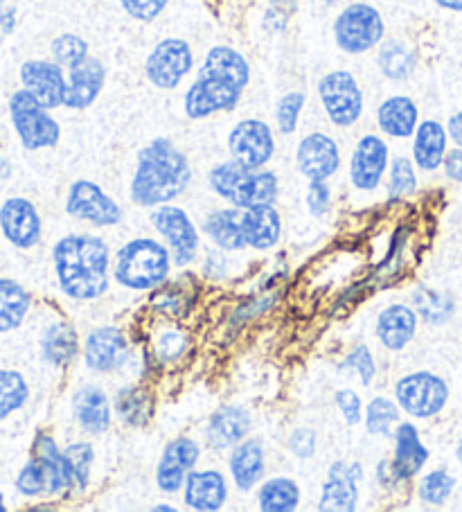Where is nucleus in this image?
Listing matches in <instances>:
<instances>
[{
  "label": "nucleus",
  "instance_id": "b1692460",
  "mask_svg": "<svg viewBox=\"0 0 462 512\" xmlns=\"http://www.w3.org/2000/svg\"><path fill=\"white\" fill-rule=\"evenodd\" d=\"M449 134L438 120H424L413 134V161L424 172H435L447 156Z\"/></svg>",
  "mask_w": 462,
  "mask_h": 512
},
{
  "label": "nucleus",
  "instance_id": "f8f14e48",
  "mask_svg": "<svg viewBox=\"0 0 462 512\" xmlns=\"http://www.w3.org/2000/svg\"><path fill=\"white\" fill-rule=\"evenodd\" d=\"M156 231L161 233L172 249V258L176 267H188L197 258L199 233L194 228L188 213L176 206H163L151 215Z\"/></svg>",
  "mask_w": 462,
  "mask_h": 512
},
{
  "label": "nucleus",
  "instance_id": "37998d69",
  "mask_svg": "<svg viewBox=\"0 0 462 512\" xmlns=\"http://www.w3.org/2000/svg\"><path fill=\"white\" fill-rule=\"evenodd\" d=\"M305 104H307V95L300 91H291L280 97L278 107H275V122H278L280 134L291 136L293 131L298 129L300 113L305 109Z\"/></svg>",
  "mask_w": 462,
  "mask_h": 512
},
{
  "label": "nucleus",
  "instance_id": "4468645a",
  "mask_svg": "<svg viewBox=\"0 0 462 512\" xmlns=\"http://www.w3.org/2000/svg\"><path fill=\"white\" fill-rule=\"evenodd\" d=\"M21 82L46 109L64 107L68 79L55 61L30 59L21 66Z\"/></svg>",
  "mask_w": 462,
  "mask_h": 512
},
{
  "label": "nucleus",
  "instance_id": "8fccbe9b",
  "mask_svg": "<svg viewBox=\"0 0 462 512\" xmlns=\"http://www.w3.org/2000/svg\"><path fill=\"white\" fill-rule=\"evenodd\" d=\"M343 366H350L357 370V373L361 375V382L363 384H370L372 379H375L377 375V366H375V359H372V352L368 350V346H359L354 348L348 359H345Z\"/></svg>",
  "mask_w": 462,
  "mask_h": 512
},
{
  "label": "nucleus",
  "instance_id": "0eeeda50",
  "mask_svg": "<svg viewBox=\"0 0 462 512\" xmlns=\"http://www.w3.org/2000/svg\"><path fill=\"white\" fill-rule=\"evenodd\" d=\"M10 116L21 143L30 152L55 147L61 138L59 122L50 116L48 109L34 97L28 88L16 91L10 100Z\"/></svg>",
  "mask_w": 462,
  "mask_h": 512
},
{
  "label": "nucleus",
  "instance_id": "bf43d9fd",
  "mask_svg": "<svg viewBox=\"0 0 462 512\" xmlns=\"http://www.w3.org/2000/svg\"><path fill=\"white\" fill-rule=\"evenodd\" d=\"M456 456H458V461L462 463V438L458 440V447H456Z\"/></svg>",
  "mask_w": 462,
  "mask_h": 512
},
{
  "label": "nucleus",
  "instance_id": "dca6fc26",
  "mask_svg": "<svg viewBox=\"0 0 462 512\" xmlns=\"http://www.w3.org/2000/svg\"><path fill=\"white\" fill-rule=\"evenodd\" d=\"M388 158L390 154L384 138H379L375 134L363 136L357 147H354L350 161V176L354 188L363 192L375 190L381 183V176L386 172Z\"/></svg>",
  "mask_w": 462,
  "mask_h": 512
},
{
  "label": "nucleus",
  "instance_id": "5701e85b",
  "mask_svg": "<svg viewBox=\"0 0 462 512\" xmlns=\"http://www.w3.org/2000/svg\"><path fill=\"white\" fill-rule=\"evenodd\" d=\"M377 125L390 138H413L420 125V109L406 95H390L377 109Z\"/></svg>",
  "mask_w": 462,
  "mask_h": 512
},
{
  "label": "nucleus",
  "instance_id": "20e7f679",
  "mask_svg": "<svg viewBox=\"0 0 462 512\" xmlns=\"http://www.w3.org/2000/svg\"><path fill=\"white\" fill-rule=\"evenodd\" d=\"M210 188L235 208L273 206L278 199V176L264 170H248L230 158L210 172Z\"/></svg>",
  "mask_w": 462,
  "mask_h": 512
},
{
  "label": "nucleus",
  "instance_id": "412c9836",
  "mask_svg": "<svg viewBox=\"0 0 462 512\" xmlns=\"http://www.w3.org/2000/svg\"><path fill=\"white\" fill-rule=\"evenodd\" d=\"M106 82V68L100 59L88 57L84 64L70 70L64 107L68 109H88L100 97Z\"/></svg>",
  "mask_w": 462,
  "mask_h": 512
},
{
  "label": "nucleus",
  "instance_id": "6e6552de",
  "mask_svg": "<svg viewBox=\"0 0 462 512\" xmlns=\"http://www.w3.org/2000/svg\"><path fill=\"white\" fill-rule=\"evenodd\" d=\"M318 97L336 127L357 125L363 116V91L350 70H332L318 82Z\"/></svg>",
  "mask_w": 462,
  "mask_h": 512
},
{
  "label": "nucleus",
  "instance_id": "6ab92c4d",
  "mask_svg": "<svg viewBox=\"0 0 462 512\" xmlns=\"http://www.w3.org/2000/svg\"><path fill=\"white\" fill-rule=\"evenodd\" d=\"M363 470L359 463H334L330 470V479L323 485V497L318 510L325 512H352L359 503V488Z\"/></svg>",
  "mask_w": 462,
  "mask_h": 512
},
{
  "label": "nucleus",
  "instance_id": "de8ad7c7",
  "mask_svg": "<svg viewBox=\"0 0 462 512\" xmlns=\"http://www.w3.org/2000/svg\"><path fill=\"white\" fill-rule=\"evenodd\" d=\"M122 10L133 21L151 23L165 12V7L170 5V0H120Z\"/></svg>",
  "mask_w": 462,
  "mask_h": 512
},
{
  "label": "nucleus",
  "instance_id": "7ed1b4c3",
  "mask_svg": "<svg viewBox=\"0 0 462 512\" xmlns=\"http://www.w3.org/2000/svg\"><path fill=\"white\" fill-rule=\"evenodd\" d=\"M192 170L185 154L170 138H156L138 154L131 199L138 206H163L185 192Z\"/></svg>",
  "mask_w": 462,
  "mask_h": 512
},
{
  "label": "nucleus",
  "instance_id": "79ce46f5",
  "mask_svg": "<svg viewBox=\"0 0 462 512\" xmlns=\"http://www.w3.org/2000/svg\"><path fill=\"white\" fill-rule=\"evenodd\" d=\"M399 420V409L388 397H377L372 400L366 413V425L372 436H388L395 422Z\"/></svg>",
  "mask_w": 462,
  "mask_h": 512
},
{
  "label": "nucleus",
  "instance_id": "1a4fd4ad",
  "mask_svg": "<svg viewBox=\"0 0 462 512\" xmlns=\"http://www.w3.org/2000/svg\"><path fill=\"white\" fill-rule=\"evenodd\" d=\"M194 55L185 39H163L156 43L145 61V75L161 91H172L192 73Z\"/></svg>",
  "mask_w": 462,
  "mask_h": 512
},
{
  "label": "nucleus",
  "instance_id": "4d7b16f0",
  "mask_svg": "<svg viewBox=\"0 0 462 512\" xmlns=\"http://www.w3.org/2000/svg\"><path fill=\"white\" fill-rule=\"evenodd\" d=\"M433 3L447 12H462V0H433Z\"/></svg>",
  "mask_w": 462,
  "mask_h": 512
},
{
  "label": "nucleus",
  "instance_id": "423d86ee",
  "mask_svg": "<svg viewBox=\"0 0 462 512\" xmlns=\"http://www.w3.org/2000/svg\"><path fill=\"white\" fill-rule=\"evenodd\" d=\"M386 37L384 16L368 3H352L336 16L334 41L345 55H366Z\"/></svg>",
  "mask_w": 462,
  "mask_h": 512
},
{
  "label": "nucleus",
  "instance_id": "6e6d98bb",
  "mask_svg": "<svg viewBox=\"0 0 462 512\" xmlns=\"http://www.w3.org/2000/svg\"><path fill=\"white\" fill-rule=\"evenodd\" d=\"M447 134H449V138L453 140V143H456L458 147H462V111L453 113V116L449 118Z\"/></svg>",
  "mask_w": 462,
  "mask_h": 512
},
{
  "label": "nucleus",
  "instance_id": "49530a36",
  "mask_svg": "<svg viewBox=\"0 0 462 512\" xmlns=\"http://www.w3.org/2000/svg\"><path fill=\"white\" fill-rule=\"evenodd\" d=\"M64 454L70 463V470L75 474V483L84 490L88 485V476H91L93 447L88 443H77V445H70Z\"/></svg>",
  "mask_w": 462,
  "mask_h": 512
},
{
  "label": "nucleus",
  "instance_id": "7c9ffc66",
  "mask_svg": "<svg viewBox=\"0 0 462 512\" xmlns=\"http://www.w3.org/2000/svg\"><path fill=\"white\" fill-rule=\"evenodd\" d=\"M75 416L86 431L102 434L111 425V404L100 388H82L75 397Z\"/></svg>",
  "mask_w": 462,
  "mask_h": 512
},
{
  "label": "nucleus",
  "instance_id": "c9c22d12",
  "mask_svg": "<svg viewBox=\"0 0 462 512\" xmlns=\"http://www.w3.org/2000/svg\"><path fill=\"white\" fill-rule=\"evenodd\" d=\"M413 305L417 314H420L426 323L433 325L447 323L453 316V300L447 294H440V291L429 289L426 285L415 287Z\"/></svg>",
  "mask_w": 462,
  "mask_h": 512
},
{
  "label": "nucleus",
  "instance_id": "052dcab7",
  "mask_svg": "<svg viewBox=\"0 0 462 512\" xmlns=\"http://www.w3.org/2000/svg\"><path fill=\"white\" fill-rule=\"evenodd\" d=\"M3 14H5V0H0V19H3Z\"/></svg>",
  "mask_w": 462,
  "mask_h": 512
},
{
  "label": "nucleus",
  "instance_id": "cd10ccee",
  "mask_svg": "<svg viewBox=\"0 0 462 512\" xmlns=\"http://www.w3.org/2000/svg\"><path fill=\"white\" fill-rule=\"evenodd\" d=\"M417 314L406 305H390L377 319V337L388 350H402L413 341Z\"/></svg>",
  "mask_w": 462,
  "mask_h": 512
},
{
  "label": "nucleus",
  "instance_id": "ddd939ff",
  "mask_svg": "<svg viewBox=\"0 0 462 512\" xmlns=\"http://www.w3.org/2000/svg\"><path fill=\"white\" fill-rule=\"evenodd\" d=\"M68 215L93 226H115L122 222V210L109 194H104L100 185L93 181H75L70 185L68 201H66Z\"/></svg>",
  "mask_w": 462,
  "mask_h": 512
},
{
  "label": "nucleus",
  "instance_id": "ea45409f",
  "mask_svg": "<svg viewBox=\"0 0 462 512\" xmlns=\"http://www.w3.org/2000/svg\"><path fill=\"white\" fill-rule=\"evenodd\" d=\"M52 61L61 68L73 70L88 59V43L77 34H59L50 46Z\"/></svg>",
  "mask_w": 462,
  "mask_h": 512
},
{
  "label": "nucleus",
  "instance_id": "c756f323",
  "mask_svg": "<svg viewBox=\"0 0 462 512\" xmlns=\"http://www.w3.org/2000/svg\"><path fill=\"white\" fill-rule=\"evenodd\" d=\"M37 458L46 467L48 474V492L46 494H61L73 488L75 474L70 470V463L64 452H59L55 440L48 436H39L37 440Z\"/></svg>",
  "mask_w": 462,
  "mask_h": 512
},
{
  "label": "nucleus",
  "instance_id": "4be33fe9",
  "mask_svg": "<svg viewBox=\"0 0 462 512\" xmlns=\"http://www.w3.org/2000/svg\"><path fill=\"white\" fill-rule=\"evenodd\" d=\"M429 461V449L422 445L420 434L411 422H402L395 431V458L390 463L395 481H408Z\"/></svg>",
  "mask_w": 462,
  "mask_h": 512
},
{
  "label": "nucleus",
  "instance_id": "9d476101",
  "mask_svg": "<svg viewBox=\"0 0 462 512\" xmlns=\"http://www.w3.org/2000/svg\"><path fill=\"white\" fill-rule=\"evenodd\" d=\"M395 397L402 409L413 418H433L449 400V386L442 377L431 373L406 375L395 386Z\"/></svg>",
  "mask_w": 462,
  "mask_h": 512
},
{
  "label": "nucleus",
  "instance_id": "a19ab883",
  "mask_svg": "<svg viewBox=\"0 0 462 512\" xmlns=\"http://www.w3.org/2000/svg\"><path fill=\"white\" fill-rule=\"evenodd\" d=\"M417 190V174L413 161L406 156H397L390 163V185H388V194L393 199L399 197H411Z\"/></svg>",
  "mask_w": 462,
  "mask_h": 512
},
{
  "label": "nucleus",
  "instance_id": "09e8293b",
  "mask_svg": "<svg viewBox=\"0 0 462 512\" xmlns=\"http://www.w3.org/2000/svg\"><path fill=\"white\" fill-rule=\"evenodd\" d=\"M185 346H188V339H185V334H181L179 330L163 332L161 337L156 339V355L163 361L179 359L183 355Z\"/></svg>",
  "mask_w": 462,
  "mask_h": 512
},
{
  "label": "nucleus",
  "instance_id": "603ef678",
  "mask_svg": "<svg viewBox=\"0 0 462 512\" xmlns=\"http://www.w3.org/2000/svg\"><path fill=\"white\" fill-rule=\"evenodd\" d=\"M336 406H339L341 416L345 418L348 425H359L361 420V397L350 391V388H343V391L336 393Z\"/></svg>",
  "mask_w": 462,
  "mask_h": 512
},
{
  "label": "nucleus",
  "instance_id": "a211bd4d",
  "mask_svg": "<svg viewBox=\"0 0 462 512\" xmlns=\"http://www.w3.org/2000/svg\"><path fill=\"white\" fill-rule=\"evenodd\" d=\"M129 343L118 328H97L86 337L84 359L95 373H113L127 361Z\"/></svg>",
  "mask_w": 462,
  "mask_h": 512
},
{
  "label": "nucleus",
  "instance_id": "9b49d317",
  "mask_svg": "<svg viewBox=\"0 0 462 512\" xmlns=\"http://www.w3.org/2000/svg\"><path fill=\"white\" fill-rule=\"evenodd\" d=\"M228 152L233 161L248 167V170H262L275 154L271 127L257 118L237 122L228 134Z\"/></svg>",
  "mask_w": 462,
  "mask_h": 512
},
{
  "label": "nucleus",
  "instance_id": "5fc2aeb1",
  "mask_svg": "<svg viewBox=\"0 0 462 512\" xmlns=\"http://www.w3.org/2000/svg\"><path fill=\"white\" fill-rule=\"evenodd\" d=\"M442 167H444V174H447L451 181L462 185V147L449 149L447 156H444Z\"/></svg>",
  "mask_w": 462,
  "mask_h": 512
},
{
  "label": "nucleus",
  "instance_id": "473e14b6",
  "mask_svg": "<svg viewBox=\"0 0 462 512\" xmlns=\"http://www.w3.org/2000/svg\"><path fill=\"white\" fill-rule=\"evenodd\" d=\"M206 233L219 249L242 251L246 246L242 233V215L235 210H217L206 219Z\"/></svg>",
  "mask_w": 462,
  "mask_h": 512
},
{
  "label": "nucleus",
  "instance_id": "58836bf2",
  "mask_svg": "<svg viewBox=\"0 0 462 512\" xmlns=\"http://www.w3.org/2000/svg\"><path fill=\"white\" fill-rule=\"evenodd\" d=\"M30 388L25 379L16 370H0V420L12 416L28 402Z\"/></svg>",
  "mask_w": 462,
  "mask_h": 512
},
{
  "label": "nucleus",
  "instance_id": "c03bdc74",
  "mask_svg": "<svg viewBox=\"0 0 462 512\" xmlns=\"http://www.w3.org/2000/svg\"><path fill=\"white\" fill-rule=\"evenodd\" d=\"M453 488H456V479L449 472L435 470L426 474L420 483V499L429 506H442L444 501L451 497Z\"/></svg>",
  "mask_w": 462,
  "mask_h": 512
},
{
  "label": "nucleus",
  "instance_id": "39448f33",
  "mask_svg": "<svg viewBox=\"0 0 462 512\" xmlns=\"http://www.w3.org/2000/svg\"><path fill=\"white\" fill-rule=\"evenodd\" d=\"M170 251L149 237L124 244L115 264V280L122 287L147 291L163 285L170 276Z\"/></svg>",
  "mask_w": 462,
  "mask_h": 512
},
{
  "label": "nucleus",
  "instance_id": "2f4dec72",
  "mask_svg": "<svg viewBox=\"0 0 462 512\" xmlns=\"http://www.w3.org/2000/svg\"><path fill=\"white\" fill-rule=\"evenodd\" d=\"M30 312V294L19 282L0 278V332H12Z\"/></svg>",
  "mask_w": 462,
  "mask_h": 512
},
{
  "label": "nucleus",
  "instance_id": "c85d7f7f",
  "mask_svg": "<svg viewBox=\"0 0 462 512\" xmlns=\"http://www.w3.org/2000/svg\"><path fill=\"white\" fill-rule=\"evenodd\" d=\"M230 474L239 490H251L264 474V449L260 440H244L230 456Z\"/></svg>",
  "mask_w": 462,
  "mask_h": 512
},
{
  "label": "nucleus",
  "instance_id": "680f3d73",
  "mask_svg": "<svg viewBox=\"0 0 462 512\" xmlns=\"http://www.w3.org/2000/svg\"><path fill=\"white\" fill-rule=\"evenodd\" d=\"M5 510V503H3V497H0V512Z\"/></svg>",
  "mask_w": 462,
  "mask_h": 512
},
{
  "label": "nucleus",
  "instance_id": "72a5a7b5",
  "mask_svg": "<svg viewBox=\"0 0 462 512\" xmlns=\"http://www.w3.org/2000/svg\"><path fill=\"white\" fill-rule=\"evenodd\" d=\"M415 64V52L402 41H386L384 46L379 48L377 66L381 70V75L393 79V82H404V79L411 77Z\"/></svg>",
  "mask_w": 462,
  "mask_h": 512
},
{
  "label": "nucleus",
  "instance_id": "f03ea898",
  "mask_svg": "<svg viewBox=\"0 0 462 512\" xmlns=\"http://www.w3.org/2000/svg\"><path fill=\"white\" fill-rule=\"evenodd\" d=\"M59 287L73 300L100 298L109 289V246L95 235H68L52 251Z\"/></svg>",
  "mask_w": 462,
  "mask_h": 512
},
{
  "label": "nucleus",
  "instance_id": "e433bc0d",
  "mask_svg": "<svg viewBox=\"0 0 462 512\" xmlns=\"http://www.w3.org/2000/svg\"><path fill=\"white\" fill-rule=\"evenodd\" d=\"M300 503V488L291 479H271L260 490V508L264 512H291Z\"/></svg>",
  "mask_w": 462,
  "mask_h": 512
},
{
  "label": "nucleus",
  "instance_id": "13d9d810",
  "mask_svg": "<svg viewBox=\"0 0 462 512\" xmlns=\"http://www.w3.org/2000/svg\"><path fill=\"white\" fill-rule=\"evenodd\" d=\"M14 10H7L5 14H3V19H0V25H3V30L5 32H12V28H14Z\"/></svg>",
  "mask_w": 462,
  "mask_h": 512
},
{
  "label": "nucleus",
  "instance_id": "a878e982",
  "mask_svg": "<svg viewBox=\"0 0 462 512\" xmlns=\"http://www.w3.org/2000/svg\"><path fill=\"white\" fill-rule=\"evenodd\" d=\"M282 231L280 215L273 206H253L242 213V233L246 246L257 251H266L278 244Z\"/></svg>",
  "mask_w": 462,
  "mask_h": 512
},
{
  "label": "nucleus",
  "instance_id": "393cba45",
  "mask_svg": "<svg viewBox=\"0 0 462 512\" xmlns=\"http://www.w3.org/2000/svg\"><path fill=\"white\" fill-rule=\"evenodd\" d=\"M228 497L226 479L219 472H192L185 481V503L192 510L201 512H215Z\"/></svg>",
  "mask_w": 462,
  "mask_h": 512
},
{
  "label": "nucleus",
  "instance_id": "f3484780",
  "mask_svg": "<svg viewBox=\"0 0 462 512\" xmlns=\"http://www.w3.org/2000/svg\"><path fill=\"white\" fill-rule=\"evenodd\" d=\"M0 228L16 249H32L41 240V217L28 199L14 197L0 206Z\"/></svg>",
  "mask_w": 462,
  "mask_h": 512
},
{
  "label": "nucleus",
  "instance_id": "4c0bfd02",
  "mask_svg": "<svg viewBox=\"0 0 462 512\" xmlns=\"http://www.w3.org/2000/svg\"><path fill=\"white\" fill-rule=\"evenodd\" d=\"M115 406H118L120 418L131 427L147 425L151 411H154V404H151V397L147 395V391H142V388L136 386L122 388L118 393V400H115Z\"/></svg>",
  "mask_w": 462,
  "mask_h": 512
},
{
  "label": "nucleus",
  "instance_id": "3c124183",
  "mask_svg": "<svg viewBox=\"0 0 462 512\" xmlns=\"http://www.w3.org/2000/svg\"><path fill=\"white\" fill-rule=\"evenodd\" d=\"M307 208L314 217H323L330 210V188L325 181H309Z\"/></svg>",
  "mask_w": 462,
  "mask_h": 512
},
{
  "label": "nucleus",
  "instance_id": "f704fd0d",
  "mask_svg": "<svg viewBox=\"0 0 462 512\" xmlns=\"http://www.w3.org/2000/svg\"><path fill=\"white\" fill-rule=\"evenodd\" d=\"M41 348L50 364H68L77 355V334L68 323H57L46 332Z\"/></svg>",
  "mask_w": 462,
  "mask_h": 512
},
{
  "label": "nucleus",
  "instance_id": "864d4df0",
  "mask_svg": "<svg viewBox=\"0 0 462 512\" xmlns=\"http://www.w3.org/2000/svg\"><path fill=\"white\" fill-rule=\"evenodd\" d=\"M289 449L298 458L314 456V452H316V434H314V429L300 427V429L293 431L291 438H289Z\"/></svg>",
  "mask_w": 462,
  "mask_h": 512
},
{
  "label": "nucleus",
  "instance_id": "f257e3e1",
  "mask_svg": "<svg viewBox=\"0 0 462 512\" xmlns=\"http://www.w3.org/2000/svg\"><path fill=\"white\" fill-rule=\"evenodd\" d=\"M248 82H251V64L242 52L230 46L210 48L197 79L185 93V113L192 120H203L215 113L233 111L242 100Z\"/></svg>",
  "mask_w": 462,
  "mask_h": 512
},
{
  "label": "nucleus",
  "instance_id": "a18cd8bd",
  "mask_svg": "<svg viewBox=\"0 0 462 512\" xmlns=\"http://www.w3.org/2000/svg\"><path fill=\"white\" fill-rule=\"evenodd\" d=\"M16 488L25 497H39V494L48 492V474L39 458H34V461L23 467L19 479H16Z\"/></svg>",
  "mask_w": 462,
  "mask_h": 512
},
{
  "label": "nucleus",
  "instance_id": "bb28decb",
  "mask_svg": "<svg viewBox=\"0 0 462 512\" xmlns=\"http://www.w3.org/2000/svg\"><path fill=\"white\" fill-rule=\"evenodd\" d=\"M251 429V416L242 406H224L215 416L210 418L208 425V443L212 449H233L244 440Z\"/></svg>",
  "mask_w": 462,
  "mask_h": 512
},
{
  "label": "nucleus",
  "instance_id": "aec40b11",
  "mask_svg": "<svg viewBox=\"0 0 462 512\" xmlns=\"http://www.w3.org/2000/svg\"><path fill=\"white\" fill-rule=\"evenodd\" d=\"M199 445L192 438H176L165 447L161 463L156 470L158 488L163 492L172 494L179 492L181 485L185 483V476L199 461Z\"/></svg>",
  "mask_w": 462,
  "mask_h": 512
},
{
  "label": "nucleus",
  "instance_id": "2eb2a0df",
  "mask_svg": "<svg viewBox=\"0 0 462 512\" xmlns=\"http://www.w3.org/2000/svg\"><path fill=\"white\" fill-rule=\"evenodd\" d=\"M298 167L309 181H327L339 172L341 149L336 140L321 131H314L300 140L298 145Z\"/></svg>",
  "mask_w": 462,
  "mask_h": 512
}]
</instances>
